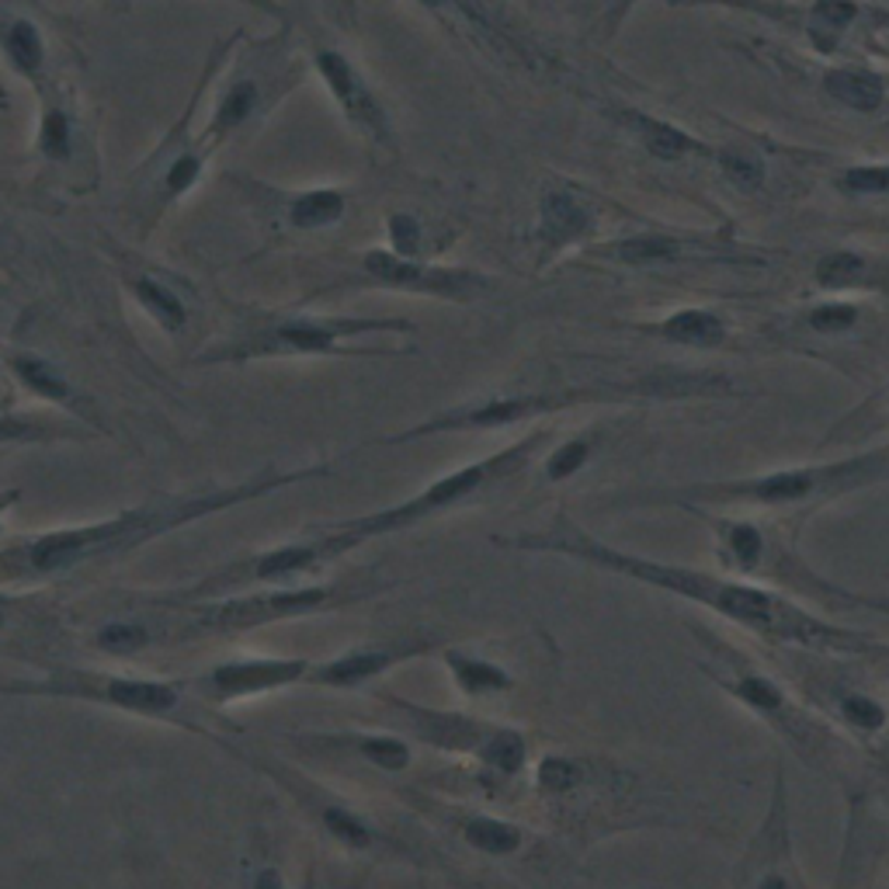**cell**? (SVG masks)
<instances>
[{"label":"cell","mask_w":889,"mask_h":889,"mask_svg":"<svg viewBox=\"0 0 889 889\" xmlns=\"http://www.w3.org/2000/svg\"><path fill=\"white\" fill-rule=\"evenodd\" d=\"M327 827H331V834L340 838L345 844H369V830L355 817H348L345 809H327Z\"/></svg>","instance_id":"cell-37"},{"label":"cell","mask_w":889,"mask_h":889,"mask_svg":"<svg viewBox=\"0 0 889 889\" xmlns=\"http://www.w3.org/2000/svg\"><path fill=\"white\" fill-rule=\"evenodd\" d=\"M254 889H281V879H278V873H272V868H268V873H261V876H257V886H254Z\"/></svg>","instance_id":"cell-40"},{"label":"cell","mask_w":889,"mask_h":889,"mask_svg":"<svg viewBox=\"0 0 889 889\" xmlns=\"http://www.w3.org/2000/svg\"><path fill=\"white\" fill-rule=\"evenodd\" d=\"M466 838L472 848H480V851H490V855H507V851H515L521 844V834L510 824H501V820H472L466 827Z\"/></svg>","instance_id":"cell-24"},{"label":"cell","mask_w":889,"mask_h":889,"mask_svg":"<svg viewBox=\"0 0 889 889\" xmlns=\"http://www.w3.org/2000/svg\"><path fill=\"white\" fill-rule=\"evenodd\" d=\"M146 642V633L140 629V626H108L105 633H101V647H108V650H136V647H143Z\"/></svg>","instance_id":"cell-38"},{"label":"cell","mask_w":889,"mask_h":889,"mask_svg":"<svg viewBox=\"0 0 889 889\" xmlns=\"http://www.w3.org/2000/svg\"><path fill=\"white\" fill-rule=\"evenodd\" d=\"M563 400H550V396H504V400H490L477 407H462V410H448L431 418L418 428H410L404 434H396L393 442H410V439H424V434H442V431H477V428H504L515 424L521 418H536V413L556 410Z\"/></svg>","instance_id":"cell-9"},{"label":"cell","mask_w":889,"mask_h":889,"mask_svg":"<svg viewBox=\"0 0 889 889\" xmlns=\"http://www.w3.org/2000/svg\"><path fill=\"white\" fill-rule=\"evenodd\" d=\"M386 233H389V251L400 257H418L424 261V226L410 213H389L386 216Z\"/></svg>","instance_id":"cell-23"},{"label":"cell","mask_w":889,"mask_h":889,"mask_svg":"<svg viewBox=\"0 0 889 889\" xmlns=\"http://www.w3.org/2000/svg\"><path fill=\"white\" fill-rule=\"evenodd\" d=\"M0 56L22 81L39 84L46 73L43 28L25 14H0Z\"/></svg>","instance_id":"cell-10"},{"label":"cell","mask_w":889,"mask_h":889,"mask_svg":"<svg viewBox=\"0 0 889 889\" xmlns=\"http://www.w3.org/2000/svg\"><path fill=\"white\" fill-rule=\"evenodd\" d=\"M862 8L855 0H813L806 14V35L817 52H834L844 39V32L858 22Z\"/></svg>","instance_id":"cell-16"},{"label":"cell","mask_w":889,"mask_h":889,"mask_svg":"<svg viewBox=\"0 0 889 889\" xmlns=\"http://www.w3.org/2000/svg\"><path fill=\"white\" fill-rule=\"evenodd\" d=\"M844 720L851 726H858V730H879L886 723V712L879 702H873V698H862V695H848L844 698Z\"/></svg>","instance_id":"cell-34"},{"label":"cell","mask_w":889,"mask_h":889,"mask_svg":"<svg viewBox=\"0 0 889 889\" xmlns=\"http://www.w3.org/2000/svg\"><path fill=\"white\" fill-rule=\"evenodd\" d=\"M726 550H730V556L741 563V566H750L761 560V553H765V539H761V532L754 525H747V521H741V525H726Z\"/></svg>","instance_id":"cell-27"},{"label":"cell","mask_w":889,"mask_h":889,"mask_svg":"<svg viewBox=\"0 0 889 889\" xmlns=\"http://www.w3.org/2000/svg\"><path fill=\"white\" fill-rule=\"evenodd\" d=\"M486 758L494 761L501 771H518L521 761H525V744H521V736H518V733H510V730L497 733L494 741L486 744Z\"/></svg>","instance_id":"cell-33"},{"label":"cell","mask_w":889,"mask_h":889,"mask_svg":"<svg viewBox=\"0 0 889 889\" xmlns=\"http://www.w3.org/2000/svg\"><path fill=\"white\" fill-rule=\"evenodd\" d=\"M302 660H243V664H226L213 674V688L223 698L233 695H251L261 688H275L296 681L302 674Z\"/></svg>","instance_id":"cell-11"},{"label":"cell","mask_w":889,"mask_h":889,"mask_svg":"<svg viewBox=\"0 0 889 889\" xmlns=\"http://www.w3.org/2000/svg\"><path fill=\"white\" fill-rule=\"evenodd\" d=\"M539 439H542V434H532L528 442L501 452V456H494V459L472 462V466H466L459 472H452V477L431 483L424 494H418V497L400 504V507H389V510H380V515H369V518H358L351 525H340V532L324 542V553L327 550H345V545H351L358 539H369V536H383V532H396V528H410L413 521L434 515V510L452 507L456 501L469 497L472 490H477L486 477H494V472H507V469H515L518 462H525V456H532V448H536Z\"/></svg>","instance_id":"cell-6"},{"label":"cell","mask_w":889,"mask_h":889,"mask_svg":"<svg viewBox=\"0 0 889 889\" xmlns=\"http://www.w3.org/2000/svg\"><path fill=\"white\" fill-rule=\"evenodd\" d=\"M510 545L577 556V560L594 563V566H604V570L636 577L639 584H650V588L698 601L712 612H723L726 618L741 622V626L761 633L768 639L803 642V647H817V650H876V642H868V636H855V633L827 626V622L800 612L796 604H789L779 594H768L758 588H741V584L720 580V577L702 574V570H685V566H668V563L639 560L629 553H615V550H609V545H601L598 539L584 536L580 528L566 518H560L553 525L550 536L515 539Z\"/></svg>","instance_id":"cell-1"},{"label":"cell","mask_w":889,"mask_h":889,"mask_svg":"<svg viewBox=\"0 0 889 889\" xmlns=\"http://www.w3.org/2000/svg\"><path fill=\"white\" fill-rule=\"evenodd\" d=\"M889 477V448L868 452V456L841 459L830 466H803V469H782L768 472L758 480H730V483H702L688 490H671L660 494L671 504H800L809 497H830L855 490L865 483H879Z\"/></svg>","instance_id":"cell-3"},{"label":"cell","mask_w":889,"mask_h":889,"mask_svg":"<svg viewBox=\"0 0 889 889\" xmlns=\"http://www.w3.org/2000/svg\"><path fill=\"white\" fill-rule=\"evenodd\" d=\"M365 758L383 765V768H404L407 765V747L400 741H389V736H380V741H365L362 744Z\"/></svg>","instance_id":"cell-36"},{"label":"cell","mask_w":889,"mask_h":889,"mask_svg":"<svg viewBox=\"0 0 889 889\" xmlns=\"http://www.w3.org/2000/svg\"><path fill=\"white\" fill-rule=\"evenodd\" d=\"M838 188L848 199L889 195V164H855L838 178Z\"/></svg>","instance_id":"cell-25"},{"label":"cell","mask_w":889,"mask_h":889,"mask_svg":"<svg viewBox=\"0 0 889 889\" xmlns=\"http://www.w3.org/2000/svg\"><path fill=\"white\" fill-rule=\"evenodd\" d=\"M313 67L320 73V81L327 84L331 98L337 101L340 116H345L358 132H365L372 143L393 146V125L383 101L375 98V91L365 84V77L358 73V67L348 60L345 52L337 49H320L313 56Z\"/></svg>","instance_id":"cell-7"},{"label":"cell","mask_w":889,"mask_h":889,"mask_svg":"<svg viewBox=\"0 0 889 889\" xmlns=\"http://www.w3.org/2000/svg\"><path fill=\"white\" fill-rule=\"evenodd\" d=\"M324 553V545H296V550H278V553H268L261 563H257V577H281V574H292L299 566H307L310 560H316Z\"/></svg>","instance_id":"cell-30"},{"label":"cell","mask_w":889,"mask_h":889,"mask_svg":"<svg viewBox=\"0 0 889 889\" xmlns=\"http://www.w3.org/2000/svg\"><path fill=\"white\" fill-rule=\"evenodd\" d=\"M418 4H424V8H445L448 0H418Z\"/></svg>","instance_id":"cell-42"},{"label":"cell","mask_w":889,"mask_h":889,"mask_svg":"<svg viewBox=\"0 0 889 889\" xmlns=\"http://www.w3.org/2000/svg\"><path fill=\"white\" fill-rule=\"evenodd\" d=\"M452 668H456L459 685H462L469 695H483V692L507 688V674H504L501 668L480 664V660H462V657H452Z\"/></svg>","instance_id":"cell-26"},{"label":"cell","mask_w":889,"mask_h":889,"mask_svg":"<svg viewBox=\"0 0 889 889\" xmlns=\"http://www.w3.org/2000/svg\"><path fill=\"white\" fill-rule=\"evenodd\" d=\"M868 272V264L862 254L855 251H827L817 268H813V278H817L820 289H851L858 286L862 275Z\"/></svg>","instance_id":"cell-21"},{"label":"cell","mask_w":889,"mask_h":889,"mask_svg":"<svg viewBox=\"0 0 889 889\" xmlns=\"http://www.w3.org/2000/svg\"><path fill=\"white\" fill-rule=\"evenodd\" d=\"M824 91L834 98L838 105L862 111V116H873L886 101V84L879 73L862 70V67H838L824 77Z\"/></svg>","instance_id":"cell-14"},{"label":"cell","mask_w":889,"mask_h":889,"mask_svg":"<svg viewBox=\"0 0 889 889\" xmlns=\"http://www.w3.org/2000/svg\"><path fill=\"white\" fill-rule=\"evenodd\" d=\"M622 122L636 132L639 143L647 146L657 160H681V157L698 154V149H702V146H698V140H692L685 129H677L671 122H660L653 116H642V111L626 108V111H622Z\"/></svg>","instance_id":"cell-15"},{"label":"cell","mask_w":889,"mask_h":889,"mask_svg":"<svg viewBox=\"0 0 889 889\" xmlns=\"http://www.w3.org/2000/svg\"><path fill=\"white\" fill-rule=\"evenodd\" d=\"M598 226L594 202L574 184H553L542 192L539 202V230L536 243L545 257L566 251L570 243H580Z\"/></svg>","instance_id":"cell-8"},{"label":"cell","mask_w":889,"mask_h":889,"mask_svg":"<svg viewBox=\"0 0 889 889\" xmlns=\"http://www.w3.org/2000/svg\"><path fill=\"white\" fill-rule=\"evenodd\" d=\"M733 695L741 698V702L754 706V709H761V712H774V709H782V692L771 685V681L765 677H744L741 685L733 688Z\"/></svg>","instance_id":"cell-32"},{"label":"cell","mask_w":889,"mask_h":889,"mask_svg":"<svg viewBox=\"0 0 889 889\" xmlns=\"http://www.w3.org/2000/svg\"><path fill=\"white\" fill-rule=\"evenodd\" d=\"M125 286L132 292V299L140 302L143 313L154 320L157 327H164L167 334H178L184 331L188 324V299L170 286V281H164L160 275H129L125 278Z\"/></svg>","instance_id":"cell-12"},{"label":"cell","mask_w":889,"mask_h":889,"mask_svg":"<svg viewBox=\"0 0 889 889\" xmlns=\"http://www.w3.org/2000/svg\"><path fill=\"white\" fill-rule=\"evenodd\" d=\"M8 365L35 396H43V400H52V404H63V407H73V386L63 380L60 369H56L52 362H46V358H39V355H11Z\"/></svg>","instance_id":"cell-19"},{"label":"cell","mask_w":889,"mask_h":889,"mask_svg":"<svg viewBox=\"0 0 889 889\" xmlns=\"http://www.w3.org/2000/svg\"><path fill=\"white\" fill-rule=\"evenodd\" d=\"M383 664H386V653H358V657L337 660V664H331L320 677L334 681V685H351V681H358V677H369L375 671H383Z\"/></svg>","instance_id":"cell-29"},{"label":"cell","mask_w":889,"mask_h":889,"mask_svg":"<svg viewBox=\"0 0 889 889\" xmlns=\"http://www.w3.org/2000/svg\"><path fill=\"white\" fill-rule=\"evenodd\" d=\"M577 779H580L577 765L563 761V758H545L542 768H539V782H542V789H550V792L570 789V785H577Z\"/></svg>","instance_id":"cell-35"},{"label":"cell","mask_w":889,"mask_h":889,"mask_svg":"<svg viewBox=\"0 0 889 889\" xmlns=\"http://www.w3.org/2000/svg\"><path fill=\"white\" fill-rule=\"evenodd\" d=\"M302 70L292 63L289 52H268V56H243L237 70L223 81L213 116L202 125L199 143L205 154L237 140L243 129L257 125L268 111L286 98L289 91L299 87Z\"/></svg>","instance_id":"cell-4"},{"label":"cell","mask_w":889,"mask_h":889,"mask_svg":"<svg viewBox=\"0 0 889 889\" xmlns=\"http://www.w3.org/2000/svg\"><path fill=\"white\" fill-rule=\"evenodd\" d=\"M720 164L726 170V178L744 188V192H758L761 181H765V160L754 154L750 146H730L720 154Z\"/></svg>","instance_id":"cell-22"},{"label":"cell","mask_w":889,"mask_h":889,"mask_svg":"<svg viewBox=\"0 0 889 889\" xmlns=\"http://www.w3.org/2000/svg\"><path fill=\"white\" fill-rule=\"evenodd\" d=\"M601 254H609L622 264H653V261H674L685 254V243L668 237V233H642V237H629L609 243Z\"/></svg>","instance_id":"cell-20"},{"label":"cell","mask_w":889,"mask_h":889,"mask_svg":"<svg viewBox=\"0 0 889 889\" xmlns=\"http://www.w3.org/2000/svg\"><path fill=\"white\" fill-rule=\"evenodd\" d=\"M35 154L46 164H70L77 154V122H73L70 108L46 105L39 116V132H35Z\"/></svg>","instance_id":"cell-17"},{"label":"cell","mask_w":889,"mask_h":889,"mask_svg":"<svg viewBox=\"0 0 889 889\" xmlns=\"http://www.w3.org/2000/svg\"><path fill=\"white\" fill-rule=\"evenodd\" d=\"M806 324L817 334H844L858 324V310L851 302H824L806 316Z\"/></svg>","instance_id":"cell-28"},{"label":"cell","mask_w":889,"mask_h":889,"mask_svg":"<svg viewBox=\"0 0 889 889\" xmlns=\"http://www.w3.org/2000/svg\"><path fill=\"white\" fill-rule=\"evenodd\" d=\"M660 337L674 340V345H688V348H712L723 345L726 337V320L716 316L709 310H677L668 316L664 324L657 327Z\"/></svg>","instance_id":"cell-18"},{"label":"cell","mask_w":889,"mask_h":889,"mask_svg":"<svg viewBox=\"0 0 889 889\" xmlns=\"http://www.w3.org/2000/svg\"><path fill=\"white\" fill-rule=\"evenodd\" d=\"M348 286L428 296V299H445V302H472L494 289V281H490V275L472 272V268H445V264H431L428 257L418 261V257L393 254L389 248H369L358 257V278L334 281L331 289H348Z\"/></svg>","instance_id":"cell-5"},{"label":"cell","mask_w":889,"mask_h":889,"mask_svg":"<svg viewBox=\"0 0 889 889\" xmlns=\"http://www.w3.org/2000/svg\"><path fill=\"white\" fill-rule=\"evenodd\" d=\"M365 334H413L410 320L396 316H272L243 331L230 345L205 351L199 362H254V358H296V355H348L369 358L383 351L351 348L348 340Z\"/></svg>","instance_id":"cell-2"},{"label":"cell","mask_w":889,"mask_h":889,"mask_svg":"<svg viewBox=\"0 0 889 889\" xmlns=\"http://www.w3.org/2000/svg\"><path fill=\"white\" fill-rule=\"evenodd\" d=\"M761 889H789V886H785L779 876H771V879H765V882H761Z\"/></svg>","instance_id":"cell-41"},{"label":"cell","mask_w":889,"mask_h":889,"mask_svg":"<svg viewBox=\"0 0 889 889\" xmlns=\"http://www.w3.org/2000/svg\"><path fill=\"white\" fill-rule=\"evenodd\" d=\"M348 216V192L340 188H307V192H296L286 223L299 233H313V230H331L340 219Z\"/></svg>","instance_id":"cell-13"},{"label":"cell","mask_w":889,"mask_h":889,"mask_svg":"<svg viewBox=\"0 0 889 889\" xmlns=\"http://www.w3.org/2000/svg\"><path fill=\"white\" fill-rule=\"evenodd\" d=\"M591 456V442L588 439H574V442H566L560 445L550 462H545V472H550V480H566V477H574V472L588 462Z\"/></svg>","instance_id":"cell-31"},{"label":"cell","mask_w":889,"mask_h":889,"mask_svg":"<svg viewBox=\"0 0 889 889\" xmlns=\"http://www.w3.org/2000/svg\"><path fill=\"white\" fill-rule=\"evenodd\" d=\"M39 434H43V428H35L25 418H0V445H8V442H32V439H39Z\"/></svg>","instance_id":"cell-39"}]
</instances>
